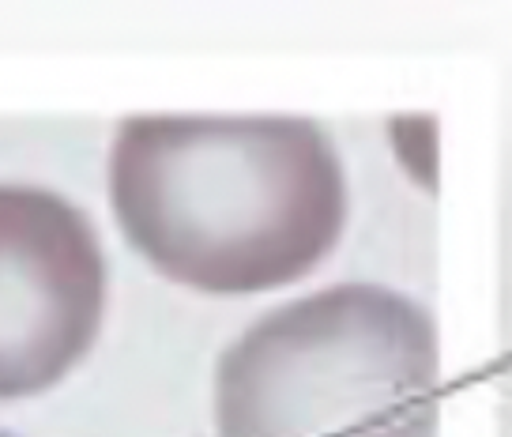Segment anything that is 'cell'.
I'll return each mask as SVG.
<instances>
[{
	"mask_svg": "<svg viewBox=\"0 0 512 437\" xmlns=\"http://www.w3.org/2000/svg\"><path fill=\"white\" fill-rule=\"evenodd\" d=\"M0 437H19V434H4V430H0Z\"/></svg>",
	"mask_w": 512,
	"mask_h": 437,
	"instance_id": "cell-4",
	"label": "cell"
},
{
	"mask_svg": "<svg viewBox=\"0 0 512 437\" xmlns=\"http://www.w3.org/2000/svg\"><path fill=\"white\" fill-rule=\"evenodd\" d=\"M430 313L373 283L328 287L256 321L219 362V437H433Z\"/></svg>",
	"mask_w": 512,
	"mask_h": 437,
	"instance_id": "cell-2",
	"label": "cell"
},
{
	"mask_svg": "<svg viewBox=\"0 0 512 437\" xmlns=\"http://www.w3.org/2000/svg\"><path fill=\"white\" fill-rule=\"evenodd\" d=\"M110 196L128 242L208 294L287 287L347 223L336 147L305 117H128Z\"/></svg>",
	"mask_w": 512,
	"mask_h": 437,
	"instance_id": "cell-1",
	"label": "cell"
},
{
	"mask_svg": "<svg viewBox=\"0 0 512 437\" xmlns=\"http://www.w3.org/2000/svg\"><path fill=\"white\" fill-rule=\"evenodd\" d=\"M106 257L91 219L64 196L0 185V400L57 385L95 343Z\"/></svg>",
	"mask_w": 512,
	"mask_h": 437,
	"instance_id": "cell-3",
	"label": "cell"
}]
</instances>
